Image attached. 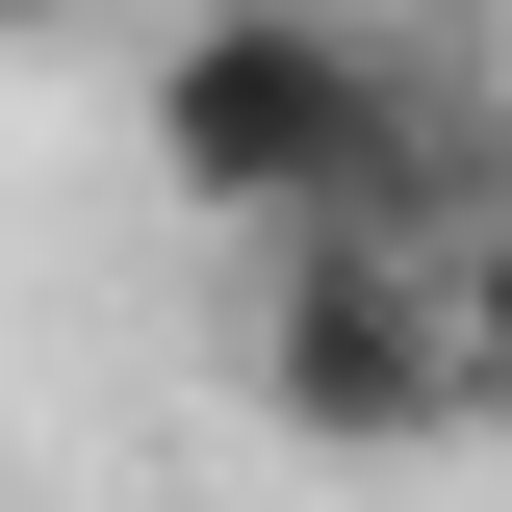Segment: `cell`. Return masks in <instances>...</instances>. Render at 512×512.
Returning a JSON list of instances; mask_svg holds the SVG:
<instances>
[{
  "label": "cell",
  "mask_w": 512,
  "mask_h": 512,
  "mask_svg": "<svg viewBox=\"0 0 512 512\" xmlns=\"http://www.w3.org/2000/svg\"><path fill=\"white\" fill-rule=\"evenodd\" d=\"M128 128H154V180L205 231H461L512 180V154H461L436 77L384 52V26H333V0H205Z\"/></svg>",
  "instance_id": "cell-1"
},
{
  "label": "cell",
  "mask_w": 512,
  "mask_h": 512,
  "mask_svg": "<svg viewBox=\"0 0 512 512\" xmlns=\"http://www.w3.org/2000/svg\"><path fill=\"white\" fill-rule=\"evenodd\" d=\"M256 410L308 461H410L487 410V333H461V231H256Z\"/></svg>",
  "instance_id": "cell-2"
},
{
  "label": "cell",
  "mask_w": 512,
  "mask_h": 512,
  "mask_svg": "<svg viewBox=\"0 0 512 512\" xmlns=\"http://www.w3.org/2000/svg\"><path fill=\"white\" fill-rule=\"evenodd\" d=\"M461 333H487V410H512V180L461 205Z\"/></svg>",
  "instance_id": "cell-3"
},
{
  "label": "cell",
  "mask_w": 512,
  "mask_h": 512,
  "mask_svg": "<svg viewBox=\"0 0 512 512\" xmlns=\"http://www.w3.org/2000/svg\"><path fill=\"white\" fill-rule=\"evenodd\" d=\"M52 26H103V0H0V52H52Z\"/></svg>",
  "instance_id": "cell-4"
}]
</instances>
